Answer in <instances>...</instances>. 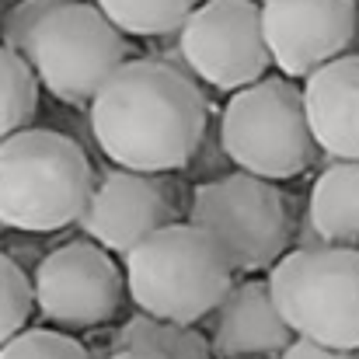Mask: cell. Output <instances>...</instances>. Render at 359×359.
<instances>
[{
  "label": "cell",
  "instance_id": "obj_1",
  "mask_svg": "<svg viewBox=\"0 0 359 359\" xmlns=\"http://www.w3.org/2000/svg\"><path fill=\"white\" fill-rule=\"evenodd\" d=\"M210 105L199 84L161 60H129L91 102L102 154L136 175L185 168L206 140Z\"/></svg>",
  "mask_w": 359,
  "mask_h": 359
},
{
  "label": "cell",
  "instance_id": "obj_2",
  "mask_svg": "<svg viewBox=\"0 0 359 359\" xmlns=\"http://www.w3.org/2000/svg\"><path fill=\"white\" fill-rule=\"evenodd\" d=\"M95 171L84 147L56 129H25L0 143V224L21 234H56L81 224Z\"/></svg>",
  "mask_w": 359,
  "mask_h": 359
},
{
  "label": "cell",
  "instance_id": "obj_3",
  "mask_svg": "<svg viewBox=\"0 0 359 359\" xmlns=\"http://www.w3.org/2000/svg\"><path fill=\"white\" fill-rule=\"evenodd\" d=\"M126 290L140 314L196 328L234 290V265L213 234L175 220L126 255Z\"/></svg>",
  "mask_w": 359,
  "mask_h": 359
},
{
  "label": "cell",
  "instance_id": "obj_4",
  "mask_svg": "<svg viewBox=\"0 0 359 359\" xmlns=\"http://www.w3.org/2000/svg\"><path fill=\"white\" fill-rule=\"evenodd\" d=\"M269 290L297 339L359 353V251L297 248L269 272Z\"/></svg>",
  "mask_w": 359,
  "mask_h": 359
},
{
  "label": "cell",
  "instance_id": "obj_5",
  "mask_svg": "<svg viewBox=\"0 0 359 359\" xmlns=\"http://www.w3.org/2000/svg\"><path fill=\"white\" fill-rule=\"evenodd\" d=\"M220 147L244 175L265 182L304 175L318 150L304 109V88L290 77H262L231 95L220 116Z\"/></svg>",
  "mask_w": 359,
  "mask_h": 359
},
{
  "label": "cell",
  "instance_id": "obj_6",
  "mask_svg": "<svg viewBox=\"0 0 359 359\" xmlns=\"http://www.w3.org/2000/svg\"><path fill=\"white\" fill-rule=\"evenodd\" d=\"M126 56V35L102 14V7L67 0L39 25L28 63L56 102L91 105L129 63Z\"/></svg>",
  "mask_w": 359,
  "mask_h": 359
},
{
  "label": "cell",
  "instance_id": "obj_7",
  "mask_svg": "<svg viewBox=\"0 0 359 359\" xmlns=\"http://www.w3.org/2000/svg\"><path fill=\"white\" fill-rule=\"evenodd\" d=\"M189 224L213 234L234 272H272L290 248V210L276 182L255 175H224L192 192Z\"/></svg>",
  "mask_w": 359,
  "mask_h": 359
},
{
  "label": "cell",
  "instance_id": "obj_8",
  "mask_svg": "<svg viewBox=\"0 0 359 359\" xmlns=\"http://www.w3.org/2000/svg\"><path fill=\"white\" fill-rule=\"evenodd\" d=\"M178 49L196 81L234 95L272 67L258 0H203L178 32Z\"/></svg>",
  "mask_w": 359,
  "mask_h": 359
},
{
  "label": "cell",
  "instance_id": "obj_9",
  "mask_svg": "<svg viewBox=\"0 0 359 359\" xmlns=\"http://www.w3.org/2000/svg\"><path fill=\"white\" fill-rule=\"evenodd\" d=\"M35 311L56 332H88L112 321L122 307L126 276L95 241H70L35 269Z\"/></svg>",
  "mask_w": 359,
  "mask_h": 359
},
{
  "label": "cell",
  "instance_id": "obj_10",
  "mask_svg": "<svg viewBox=\"0 0 359 359\" xmlns=\"http://www.w3.org/2000/svg\"><path fill=\"white\" fill-rule=\"evenodd\" d=\"M262 32L283 77H311L359 42L353 0H262Z\"/></svg>",
  "mask_w": 359,
  "mask_h": 359
},
{
  "label": "cell",
  "instance_id": "obj_11",
  "mask_svg": "<svg viewBox=\"0 0 359 359\" xmlns=\"http://www.w3.org/2000/svg\"><path fill=\"white\" fill-rule=\"evenodd\" d=\"M168 224H175V206L164 185L154 175L116 168L95 185V196L77 227L109 255L126 258Z\"/></svg>",
  "mask_w": 359,
  "mask_h": 359
},
{
  "label": "cell",
  "instance_id": "obj_12",
  "mask_svg": "<svg viewBox=\"0 0 359 359\" xmlns=\"http://www.w3.org/2000/svg\"><path fill=\"white\" fill-rule=\"evenodd\" d=\"M297 342L293 328L279 314L269 279L234 283L227 300L213 311L210 349L213 359H269L283 356Z\"/></svg>",
  "mask_w": 359,
  "mask_h": 359
},
{
  "label": "cell",
  "instance_id": "obj_13",
  "mask_svg": "<svg viewBox=\"0 0 359 359\" xmlns=\"http://www.w3.org/2000/svg\"><path fill=\"white\" fill-rule=\"evenodd\" d=\"M314 143L332 161H359V53H346L304 81Z\"/></svg>",
  "mask_w": 359,
  "mask_h": 359
},
{
  "label": "cell",
  "instance_id": "obj_14",
  "mask_svg": "<svg viewBox=\"0 0 359 359\" xmlns=\"http://www.w3.org/2000/svg\"><path fill=\"white\" fill-rule=\"evenodd\" d=\"M307 224L318 244L359 251V161L325 168L307 199Z\"/></svg>",
  "mask_w": 359,
  "mask_h": 359
},
{
  "label": "cell",
  "instance_id": "obj_15",
  "mask_svg": "<svg viewBox=\"0 0 359 359\" xmlns=\"http://www.w3.org/2000/svg\"><path fill=\"white\" fill-rule=\"evenodd\" d=\"M119 349L154 353L164 359H213L210 335H203L189 325L150 318V314H133L116 332V353Z\"/></svg>",
  "mask_w": 359,
  "mask_h": 359
},
{
  "label": "cell",
  "instance_id": "obj_16",
  "mask_svg": "<svg viewBox=\"0 0 359 359\" xmlns=\"http://www.w3.org/2000/svg\"><path fill=\"white\" fill-rule=\"evenodd\" d=\"M199 4L203 0H95V7H102V14L122 35L140 39L182 32Z\"/></svg>",
  "mask_w": 359,
  "mask_h": 359
},
{
  "label": "cell",
  "instance_id": "obj_17",
  "mask_svg": "<svg viewBox=\"0 0 359 359\" xmlns=\"http://www.w3.org/2000/svg\"><path fill=\"white\" fill-rule=\"evenodd\" d=\"M39 112V77L32 63L0 46V143L32 129Z\"/></svg>",
  "mask_w": 359,
  "mask_h": 359
},
{
  "label": "cell",
  "instance_id": "obj_18",
  "mask_svg": "<svg viewBox=\"0 0 359 359\" xmlns=\"http://www.w3.org/2000/svg\"><path fill=\"white\" fill-rule=\"evenodd\" d=\"M35 307V286L21 272V265L7 255H0V349L28 328Z\"/></svg>",
  "mask_w": 359,
  "mask_h": 359
},
{
  "label": "cell",
  "instance_id": "obj_19",
  "mask_svg": "<svg viewBox=\"0 0 359 359\" xmlns=\"http://www.w3.org/2000/svg\"><path fill=\"white\" fill-rule=\"evenodd\" d=\"M63 4H67V0H14V4L4 11V18H0V46H7L11 53H18V56L28 60L39 25H42L56 7H63Z\"/></svg>",
  "mask_w": 359,
  "mask_h": 359
},
{
  "label": "cell",
  "instance_id": "obj_20",
  "mask_svg": "<svg viewBox=\"0 0 359 359\" xmlns=\"http://www.w3.org/2000/svg\"><path fill=\"white\" fill-rule=\"evenodd\" d=\"M0 359H91V353L77 339H70L67 332L25 328L21 335H14L0 349Z\"/></svg>",
  "mask_w": 359,
  "mask_h": 359
},
{
  "label": "cell",
  "instance_id": "obj_21",
  "mask_svg": "<svg viewBox=\"0 0 359 359\" xmlns=\"http://www.w3.org/2000/svg\"><path fill=\"white\" fill-rule=\"evenodd\" d=\"M279 359H359V353H342V349H328V346H318V342H307V339H297Z\"/></svg>",
  "mask_w": 359,
  "mask_h": 359
},
{
  "label": "cell",
  "instance_id": "obj_22",
  "mask_svg": "<svg viewBox=\"0 0 359 359\" xmlns=\"http://www.w3.org/2000/svg\"><path fill=\"white\" fill-rule=\"evenodd\" d=\"M109 359H164V356H154V353H136V349H119V353H112Z\"/></svg>",
  "mask_w": 359,
  "mask_h": 359
},
{
  "label": "cell",
  "instance_id": "obj_23",
  "mask_svg": "<svg viewBox=\"0 0 359 359\" xmlns=\"http://www.w3.org/2000/svg\"><path fill=\"white\" fill-rule=\"evenodd\" d=\"M353 4H356V11H359V0H353Z\"/></svg>",
  "mask_w": 359,
  "mask_h": 359
},
{
  "label": "cell",
  "instance_id": "obj_24",
  "mask_svg": "<svg viewBox=\"0 0 359 359\" xmlns=\"http://www.w3.org/2000/svg\"><path fill=\"white\" fill-rule=\"evenodd\" d=\"M7 4H14V0H7Z\"/></svg>",
  "mask_w": 359,
  "mask_h": 359
},
{
  "label": "cell",
  "instance_id": "obj_25",
  "mask_svg": "<svg viewBox=\"0 0 359 359\" xmlns=\"http://www.w3.org/2000/svg\"><path fill=\"white\" fill-rule=\"evenodd\" d=\"M258 4H262V0H258Z\"/></svg>",
  "mask_w": 359,
  "mask_h": 359
}]
</instances>
